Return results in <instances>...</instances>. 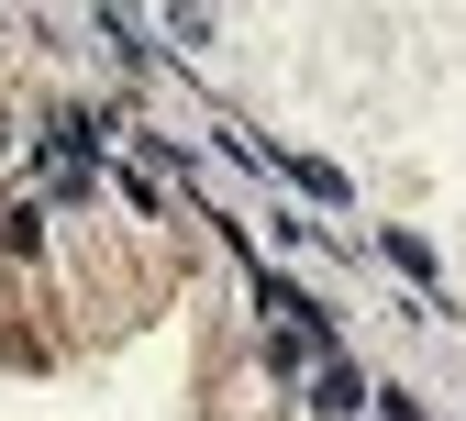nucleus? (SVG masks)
Returning a JSON list of instances; mask_svg holds the SVG:
<instances>
[{"mask_svg": "<svg viewBox=\"0 0 466 421\" xmlns=\"http://www.w3.org/2000/svg\"><path fill=\"white\" fill-rule=\"evenodd\" d=\"M256 311H267V333H278V366H311V355H333V322H322L289 277H256Z\"/></svg>", "mask_w": 466, "mask_h": 421, "instance_id": "nucleus-1", "label": "nucleus"}, {"mask_svg": "<svg viewBox=\"0 0 466 421\" xmlns=\"http://www.w3.org/2000/svg\"><path fill=\"white\" fill-rule=\"evenodd\" d=\"M267 166H289V177H300V189H311V200H322V211H344V177H333V166H322V155H267Z\"/></svg>", "mask_w": 466, "mask_h": 421, "instance_id": "nucleus-3", "label": "nucleus"}, {"mask_svg": "<svg viewBox=\"0 0 466 421\" xmlns=\"http://www.w3.org/2000/svg\"><path fill=\"white\" fill-rule=\"evenodd\" d=\"M311 410H333V421H344V410H367V377L322 355V366H311Z\"/></svg>", "mask_w": 466, "mask_h": 421, "instance_id": "nucleus-2", "label": "nucleus"}]
</instances>
